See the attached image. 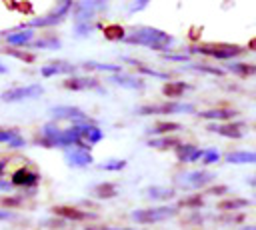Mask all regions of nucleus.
Returning a JSON list of instances; mask_svg holds the SVG:
<instances>
[{
  "label": "nucleus",
  "mask_w": 256,
  "mask_h": 230,
  "mask_svg": "<svg viewBox=\"0 0 256 230\" xmlns=\"http://www.w3.org/2000/svg\"><path fill=\"white\" fill-rule=\"evenodd\" d=\"M126 44H134V46H146L150 50H156V52H166L172 48L174 44V38L160 30V28H152V26H138L134 30H130L124 38Z\"/></svg>",
  "instance_id": "f257e3e1"
},
{
  "label": "nucleus",
  "mask_w": 256,
  "mask_h": 230,
  "mask_svg": "<svg viewBox=\"0 0 256 230\" xmlns=\"http://www.w3.org/2000/svg\"><path fill=\"white\" fill-rule=\"evenodd\" d=\"M242 52H244V48L238 44H204V46H190L188 48V56L190 54H202V56H210L216 60H232V58L240 56Z\"/></svg>",
  "instance_id": "f03ea898"
},
{
  "label": "nucleus",
  "mask_w": 256,
  "mask_h": 230,
  "mask_svg": "<svg viewBox=\"0 0 256 230\" xmlns=\"http://www.w3.org/2000/svg\"><path fill=\"white\" fill-rule=\"evenodd\" d=\"M194 104L190 102H180V100H168V102H158V104H146L138 106L136 114L140 116H152V114H192Z\"/></svg>",
  "instance_id": "7ed1b4c3"
},
{
  "label": "nucleus",
  "mask_w": 256,
  "mask_h": 230,
  "mask_svg": "<svg viewBox=\"0 0 256 230\" xmlns=\"http://www.w3.org/2000/svg\"><path fill=\"white\" fill-rule=\"evenodd\" d=\"M178 206L174 204H166V206H152V208H138L132 212V220L138 224H156L162 220H168L172 216H176Z\"/></svg>",
  "instance_id": "20e7f679"
},
{
  "label": "nucleus",
  "mask_w": 256,
  "mask_h": 230,
  "mask_svg": "<svg viewBox=\"0 0 256 230\" xmlns=\"http://www.w3.org/2000/svg\"><path fill=\"white\" fill-rule=\"evenodd\" d=\"M74 8V2H70V0H64V2H60L52 12H48V14H44V16H38V18H32L30 22H26V28H48V26H56V24H60L66 16H68V12Z\"/></svg>",
  "instance_id": "39448f33"
},
{
  "label": "nucleus",
  "mask_w": 256,
  "mask_h": 230,
  "mask_svg": "<svg viewBox=\"0 0 256 230\" xmlns=\"http://www.w3.org/2000/svg\"><path fill=\"white\" fill-rule=\"evenodd\" d=\"M44 94V86L34 82V84H26V86H14L8 88L0 94L2 102H22V100H30V98H40Z\"/></svg>",
  "instance_id": "423d86ee"
},
{
  "label": "nucleus",
  "mask_w": 256,
  "mask_h": 230,
  "mask_svg": "<svg viewBox=\"0 0 256 230\" xmlns=\"http://www.w3.org/2000/svg\"><path fill=\"white\" fill-rule=\"evenodd\" d=\"M36 144L42 148H64V128L56 124H44L36 136Z\"/></svg>",
  "instance_id": "0eeeda50"
},
{
  "label": "nucleus",
  "mask_w": 256,
  "mask_h": 230,
  "mask_svg": "<svg viewBox=\"0 0 256 230\" xmlns=\"http://www.w3.org/2000/svg\"><path fill=\"white\" fill-rule=\"evenodd\" d=\"M50 116H52L54 120H68V122H72V126H74V124L94 122V120H92L88 114H84V110H80L78 106H64V104L52 106V108H50Z\"/></svg>",
  "instance_id": "6e6552de"
},
{
  "label": "nucleus",
  "mask_w": 256,
  "mask_h": 230,
  "mask_svg": "<svg viewBox=\"0 0 256 230\" xmlns=\"http://www.w3.org/2000/svg\"><path fill=\"white\" fill-rule=\"evenodd\" d=\"M10 182L12 186H20V188H26L28 194H34L38 182H40V172L38 170H32V168H16L10 176Z\"/></svg>",
  "instance_id": "1a4fd4ad"
},
{
  "label": "nucleus",
  "mask_w": 256,
  "mask_h": 230,
  "mask_svg": "<svg viewBox=\"0 0 256 230\" xmlns=\"http://www.w3.org/2000/svg\"><path fill=\"white\" fill-rule=\"evenodd\" d=\"M214 176L216 174H212L208 170H192V172L180 174L174 182L178 186H182V188H204V186H208L214 180Z\"/></svg>",
  "instance_id": "9d476101"
},
{
  "label": "nucleus",
  "mask_w": 256,
  "mask_h": 230,
  "mask_svg": "<svg viewBox=\"0 0 256 230\" xmlns=\"http://www.w3.org/2000/svg\"><path fill=\"white\" fill-rule=\"evenodd\" d=\"M106 8V2H100V0H86V2H78L74 4V18L76 22H92L96 12L98 10H104Z\"/></svg>",
  "instance_id": "9b49d317"
},
{
  "label": "nucleus",
  "mask_w": 256,
  "mask_h": 230,
  "mask_svg": "<svg viewBox=\"0 0 256 230\" xmlns=\"http://www.w3.org/2000/svg\"><path fill=\"white\" fill-rule=\"evenodd\" d=\"M62 86L66 90H74V92H80V90H98L100 94H106V90L100 86L98 78H92V76H70L62 82Z\"/></svg>",
  "instance_id": "f8f14e48"
},
{
  "label": "nucleus",
  "mask_w": 256,
  "mask_h": 230,
  "mask_svg": "<svg viewBox=\"0 0 256 230\" xmlns=\"http://www.w3.org/2000/svg\"><path fill=\"white\" fill-rule=\"evenodd\" d=\"M70 128H72V130H74V134H76L84 144H88V146H94V144H98V142L104 138L102 128H98L94 122L74 124V126H70Z\"/></svg>",
  "instance_id": "ddd939ff"
},
{
  "label": "nucleus",
  "mask_w": 256,
  "mask_h": 230,
  "mask_svg": "<svg viewBox=\"0 0 256 230\" xmlns=\"http://www.w3.org/2000/svg\"><path fill=\"white\" fill-rule=\"evenodd\" d=\"M52 212L62 218V220H70V222H80V220H92L96 218L94 212H86L82 208H76V206H54Z\"/></svg>",
  "instance_id": "4468645a"
},
{
  "label": "nucleus",
  "mask_w": 256,
  "mask_h": 230,
  "mask_svg": "<svg viewBox=\"0 0 256 230\" xmlns=\"http://www.w3.org/2000/svg\"><path fill=\"white\" fill-rule=\"evenodd\" d=\"M4 40L10 48H20V46H30L34 42V30L22 26L20 30H12L4 34Z\"/></svg>",
  "instance_id": "2eb2a0df"
},
{
  "label": "nucleus",
  "mask_w": 256,
  "mask_h": 230,
  "mask_svg": "<svg viewBox=\"0 0 256 230\" xmlns=\"http://www.w3.org/2000/svg\"><path fill=\"white\" fill-rule=\"evenodd\" d=\"M210 132L218 134V136H224V138H232V140H238L244 136V124L240 122H224V124H210L208 126Z\"/></svg>",
  "instance_id": "dca6fc26"
},
{
  "label": "nucleus",
  "mask_w": 256,
  "mask_h": 230,
  "mask_svg": "<svg viewBox=\"0 0 256 230\" xmlns=\"http://www.w3.org/2000/svg\"><path fill=\"white\" fill-rule=\"evenodd\" d=\"M78 66L76 64H70V62H64V60H54V62H48L46 66L40 68V74L44 78H50V76H58V74H76Z\"/></svg>",
  "instance_id": "f3484780"
},
{
  "label": "nucleus",
  "mask_w": 256,
  "mask_h": 230,
  "mask_svg": "<svg viewBox=\"0 0 256 230\" xmlns=\"http://www.w3.org/2000/svg\"><path fill=\"white\" fill-rule=\"evenodd\" d=\"M64 156H66V162L72 168H86V166H90L94 162L90 150H82V148H68L64 152Z\"/></svg>",
  "instance_id": "a211bd4d"
},
{
  "label": "nucleus",
  "mask_w": 256,
  "mask_h": 230,
  "mask_svg": "<svg viewBox=\"0 0 256 230\" xmlns=\"http://www.w3.org/2000/svg\"><path fill=\"white\" fill-rule=\"evenodd\" d=\"M176 158L180 160V162H184V164H188V162H198V160H202V156H204V150L202 148H198L196 144H180L176 150Z\"/></svg>",
  "instance_id": "6ab92c4d"
},
{
  "label": "nucleus",
  "mask_w": 256,
  "mask_h": 230,
  "mask_svg": "<svg viewBox=\"0 0 256 230\" xmlns=\"http://www.w3.org/2000/svg\"><path fill=\"white\" fill-rule=\"evenodd\" d=\"M198 116L204 118V120H216V122H222L224 124V122H230L232 118H236L238 112L234 108H210V110L198 112Z\"/></svg>",
  "instance_id": "aec40b11"
},
{
  "label": "nucleus",
  "mask_w": 256,
  "mask_h": 230,
  "mask_svg": "<svg viewBox=\"0 0 256 230\" xmlns=\"http://www.w3.org/2000/svg\"><path fill=\"white\" fill-rule=\"evenodd\" d=\"M188 90H192V84L182 82V80H168L162 86V94L168 96L170 100H178L180 96H184Z\"/></svg>",
  "instance_id": "412c9836"
},
{
  "label": "nucleus",
  "mask_w": 256,
  "mask_h": 230,
  "mask_svg": "<svg viewBox=\"0 0 256 230\" xmlns=\"http://www.w3.org/2000/svg\"><path fill=\"white\" fill-rule=\"evenodd\" d=\"M108 80L116 86L130 88V90H142L144 88V80L138 78V76H130V74H112Z\"/></svg>",
  "instance_id": "4be33fe9"
},
{
  "label": "nucleus",
  "mask_w": 256,
  "mask_h": 230,
  "mask_svg": "<svg viewBox=\"0 0 256 230\" xmlns=\"http://www.w3.org/2000/svg\"><path fill=\"white\" fill-rule=\"evenodd\" d=\"M228 164H256V152L254 150H234L224 156Z\"/></svg>",
  "instance_id": "5701e85b"
},
{
  "label": "nucleus",
  "mask_w": 256,
  "mask_h": 230,
  "mask_svg": "<svg viewBox=\"0 0 256 230\" xmlns=\"http://www.w3.org/2000/svg\"><path fill=\"white\" fill-rule=\"evenodd\" d=\"M180 128H182V124H178V122H158V124L146 128V134L152 138H158V136H166L170 132H178Z\"/></svg>",
  "instance_id": "b1692460"
},
{
  "label": "nucleus",
  "mask_w": 256,
  "mask_h": 230,
  "mask_svg": "<svg viewBox=\"0 0 256 230\" xmlns=\"http://www.w3.org/2000/svg\"><path fill=\"white\" fill-rule=\"evenodd\" d=\"M60 46H62V42L54 34H42L40 38H36L30 44V48H38V50H58Z\"/></svg>",
  "instance_id": "393cba45"
},
{
  "label": "nucleus",
  "mask_w": 256,
  "mask_h": 230,
  "mask_svg": "<svg viewBox=\"0 0 256 230\" xmlns=\"http://www.w3.org/2000/svg\"><path fill=\"white\" fill-rule=\"evenodd\" d=\"M116 194H118V188L112 182H98L96 186H92V196L98 200H110Z\"/></svg>",
  "instance_id": "a878e982"
},
{
  "label": "nucleus",
  "mask_w": 256,
  "mask_h": 230,
  "mask_svg": "<svg viewBox=\"0 0 256 230\" xmlns=\"http://www.w3.org/2000/svg\"><path fill=\"white\" fill-rule=\"evenodd\" d=\"M146 144L150 148H156V150H170V148L176 150L182 142L178 138H174V136H158V138H150Z\"/></svg>",
  "instance_id": "bb28decb"
},
{
  "label": "nucleus",
  "mask_w": 256,
  "mask_h": 230,
  "mask_svg": "<svg viewBox=\"0 0 256 230\" xmlns=\"http://www.w3.org/2000/svg\"><path fill=\"white\" fill-rule=\"evenodd\" d=\"M250 200L248 198H226L218 202V210L220 212H238L240 208H248Z\"/></svg>",
  "instance_id": "cd10ccee"
},
{
  "label": "nucleus",
  "mask_w": 256,
  "mask_h": 230,
  "mask_svg": "<svg viewBox=\"0 0 256 230\" xmlns=\"http://www.w3.org/2000/svg\"><path fill=\"white\" fill-rule=\"evenodd\" d=\"M228 72L240 76V78H248V76H254L256 74V64H250V62H230L226 64Z\"/></svg>",
  "instance_id": "c85d7f7f"
},
{
  "label": "nucleus",
  "mask_w": 256,
  "mask_h": 230,
  "mask_svg": "<svg viewBox=\"0 0 256 230\" xmlns=\"http://www.w3.org/2000/svg\"><path fill=\"white\" fill-rule=\"evenodd\" d=\"M204 204H206V198L202 194H188L178 202V208H188L192 212H198L204 208Z\"/></svg>",
  "instance_id": "c756f323"
},
{
  "label": "nucleus",
  "mask_w": 256,
  "mask_h": 230,
  "mask_svg": "<svg viewBox=\"0 0 256 230\" xmlns=\"http://www.w3.org/2000/svg\"><path fill=\"white\" fill-rule=\"evenodd\" d=\"M122 60L124 62H128V64H132V66H136L142 74H146V76H154V78H160V80H170V74H166V72H160V70H152V68H148V66H144L142 62H138V60H134V58H128V56H122Z\"/></svg>",
  "instance_id": "7c9ffc66"
},
{
  "label": "nucleus",
  "mask_w": 256,
  "mask_h": 230,
  "mask_svg": "<svg viewBox=\"0 0 256 230\" xmlns=\"http://www.w3.org/2000/svg\"><path fill=\"white\" fill-rule=\"evenodd\" d=\"M146 194L152 200H170V198L176 196V190L174 188H164V186H150V188H146Z\"/></svg>",
  "instance_id": "2f4dec72"
},
{
  "label": "nucleus",
  "mask_w": 256,
  "mask_h": 230,
  "mask_svg": "<svg viewBox=\"0 0 256 230\" xmlns=\"http://www.w3.org/2000/svg\"><path fill=\"white\" fill-rule=\"evenodd\" d=\"M82 68L86 70H100V72H112V74H120V66L118 64H104V62H82Z\"/></svg>",
  "instance_id": "473e14b6"
},
{
  "label": "nucleus",
  "mask_w": 256,
  "mask_h": 230,
  "mask_svg": "<svg viewBox=\"0 0 256 230\" xmlns=\"http://www.w3.org/2000/svg\"><path fill=\"white\" fill-rule=\"evenodd\" d=\"M102 32H104V38H106V40H122V42H124V38H126V30H124L120 24L104 26Z\"/></svg>",
  "instance_id": "72a5a7b5"
},
{
  "label": "nucleus",
  "mask_w": 256,
  "mask_h": 230,
  "mask_svg": "<svg viewBox=\"0 0 256 230\" xmlns=\"http://www.w3.org/2000/svg\"><path fill=\"white\" fill-rule=\"evenodd\" d=\"M4 52H6L8 56L16 58V60L26 62V64L34 62V54H32V52H26V50H22V48H10V46H6V48H4Z\"/></svg>",
  "instance_id": "f704fd0d"
},
{
  "label": "nucleus",
  "mask_w": 256,
  "mask_h": 230,
  "mask_svg": "<svg viewBox=\"0 0 256 230\" xmlns=\"http://www.w3.org/2000/svg\"><path fill=\"white\" fill-rule=\"evenodd\" d=\"M98 24L94 22H74V36L76 38H84V36H90L94 30H96Z\"/></svg>",
  "instance_id": "c9c22d12"
},
{
  "label": "nucleus",
  "mask_w": 256,
  "mask_h": 230,
  "mask_svg": "<svg viewBox=\"0 0 256 230\" xmlns=\"http://www.w3.org/2000/svg\"><path fill=\"white\" fill-rule=\"evenodd\" d=\"M98 168H100V170H108V172H120V170L126 168V160H122V158H108V160L102 162Z\"/></svg>",
  "instance_id": "e433bc0d"
},
{
  "label": "nucleus",
  "mask_w": 256,
  "mask_h": 230,
  "mask_svg": "<svg viewBox=\"0 0 256 230\" xmlns=\"http://www.w3.org/2000/svg\"><path fill=\"white\" fill-rule=\"evenodd\" d=\"M188 70H196V72H202V74H212V76H224V70L220 68H214V66H208V64H190L186 66Z\"/></svg>",
  "instance_id": "4c0bfd02"
},
{
  "label": "nucleus",
  "mask_w": 256,
  "mask_h": 230,
  "mask_svg": "<svg viewBox=\"0 0 256 230\" xmlns=\"http://www.w3.org/2000/svg\"><path fill=\"white\" fill-rule=\"evenodd\" d=\"M218 222H224V224H242L244 222V214L240 212H234V214H228V212H222L220 216H216Z\"/></svg>",
  "instance_id": "58836bf2"
},
{
  "label": "nucleus",
  "mask_w": 256,
  "mask_h": 230,
  "mask_svg": "<svg viewBox=\"0 0 256 230\" xmlns=\"http://www.w3.org/2000/svg\"><path fill=\"white\" fill-rule=\"evenodd\" d=\"M16 136H20L18 128H0V144H10Z\"/></svg>",
  "instance_id": "ea45409f"
},
{
  "label": "nucleus",
  "mask_w": 256,
  "mask_h": 230,
  "mask_svg": "<svg viewBox=\"0 0 256 230\" xmlns=\"http://www.w3.org/2000/svg\"><path fill=\"white\" fill-rule=\"evenodd\" d=\"M84 230H138L130 226H106V224H88Z\"/></svg>",
  "instance_id": "a19ab883"
},
{
  "label": "nucleus",
  "mask_w": 256,
  "mask_h": 230,
  "mask_svg": "<svg viewBox=\"0 0 256 230\" xmlns=\"http://www.w3.org/2000/svg\"><path fill=\"white\" fill-rule=\"evenodd\" d=\"M220 160V152L210 148V150H204V156H202V162L204 164H216Z\"/></svg>",
  "instance_id": "79ce46f5"
},
{
  "label": "nucleus",
  "mask_w": 256,
  "mask_h": 230,
  "mask_svg": "<svg viewBox=\"0 0 256 230\" xmlns=\"http://www.w3.org/2000/svg\"><path fill=\"white\" fill-rule=\"evenodd\" d=\"M0 204L8 210V208H18L20 204H22V198L20 196H4L2 200H0Z\"/></svg>",
  "instance_id": "37998d69"
},
{
  "label": "nucleus",
  "mask_w": 256,
  "mask_h": 230,
  "mask_svg": "<svg viewBox=\"0 0 256 230\" xmlns=\"http://www.w3.org/2000/svg\"><path fill=\"white\" fill-rule=\"evenodd\" d=\"M226 192H228V186L226 184H218V186H208L206 188V194H210V196H222Z\"/></svg>",
  "instance_id": "c03bdc74"
},
{
  "label": "nucleus",
  "mask_w": 256,
  "mask_h": 230,
  "mask_svg": "<svg viewBox=\"0 0 256 230\" xmlns=\"http://www.w3.org/2000/svg\"><path fill=\"white\" fill-rule=\"evenodd\" d=\"M188 52L186 54H172V52H168V54H164V60H170V62H188Z\"/></svg>",
  "instance_id": "a18cd8bd"
},
{
  "label": "nucleus",
  "mask_w": 256,
  "mask_h": 230,
  "mask_svg": "<svg viewBox=\"0 0 256 230\" xmlns=\"http://www.w3.org/2000/svg\"><path fill=\"white\" fill-rule=\"evenodd\" d=\"M148 6L146 0H140V2H134V4H128V12H136V10H144Z\"/></svg>",
  "instance_id": "49530a36"
},
{
  "label": "nucleus",
  "mask_w": 256,
  "mask_h": 230,
  "mask_svg": "<svg viewBox=\"0 0 256 230\" xmlns=\"http://www.w3.org/2000/svg\"><path fill=\"white\" fill-rule=\"evenodd\" d=\"M8 146H10V148H24V146H26V140H24V136L20 134V136H16Z\"/></svg>",
  "instance_id": "de8ad7c7"
},
{
  "label": "nucleus",
  "mask_w": 256,
  "mask_h": 230,
  "mask_svg": "<svg viewBox=\"0 0 256 230\" xmlns=\"http://www.w3.org/2000/svg\"><path fill=\"white\" fill-rule=\"evenodd\" d=\"M14 218H16V214H14L12 210L0 208V222H2V220H14Z\"/></svg>",
  "instance_id": "09e8293b"
},
{
  "label": "nucleus",
  "mask_w": 256,
  "mask_h": 230,
  "mask_svg": "<svg viewBox=\"0 0 256 230\" xmlns=\"http://www.w3.org/2000/svg\"><path fill=\"white\" fill-rule=\"evenodd\" d=\"M186 222H194V224H200V222H204V216L194 212V214H190V216H188V220H186Z\"/></svg>",
  "instance_id": "8fccbe9b"
},
{
  "label": "nucleus",
  "mask_w": 256,
  "mask_h": 230,
  "mask_svg": "<svg viewBox=\"0 0 256 230\" xmlns=\"http://www.w3.org/2000/svg\"><path fill=\"white\" fill-rule=\"evenodd\" d=\"M0 190H2V192H10V190H12V182L0 178Z\"/></svg>",
  "instance_id": "3c124183"
},
{
  "label": "nucleus",
  "mask_w": 256,
  "mask_h": 230,
  "mask_svg": "<svg viewBox=\"0 0 256 230\" xmlns=\"http://www.w3.org/2000/svg\"><path fill=\"white\" fill-rule=\"evenodd\" d=\"M6 166H8V160L6 158H0V178H2V174L6 170Z\"/></svg>",
  "instance_id": "603ef678"
},
{
  "label": "nucleus",
  "mask_w": 256,
  "mask_h": 230,
  "mask_svg": "<svg viewBox=\"0 0 256 230\" xmlns=\"http://www.w3.org/2000/svg\"><path fill=\"white\" fill-rule=\"evenodd\" d=\"M248 184H250V186H256V174H254L252 178H248Z\"/></svg>",
  "instance_id": "864d4df0"
},
{
  "label": "nucleus",
  "mask_w": 256,
  "mask_h": 230,
  "mask_svg": "<svg viewBox=\"0 0 256 230\" xmlns=\"http://www.w3.org/2000/svg\"><path fill=\"white\" fill-rule=\"evenodd\" d=\"M6 72H8V68L4 64H0V74H6Z\"/></svg>",
  "instance_id": "5fc2aeb1"
},
{
  "label": "nucleus",
  "mask_w": 256,
  "mask_h": 230,
  "mask_svg": "<svg viewBox=\"0 0 256 230\" xmlns=\"http://www.w3.org/2000/svg\"><path fill=\"white\" fill-rule=\"evenodd\" d=\"M242 230H256V226H244Z\"/></svg>",
  "instance_id": "6e6d98bb"
}]
</instances>
